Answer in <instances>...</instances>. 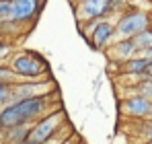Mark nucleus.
<instances>
[{"instance_id": "412c9836", "label": "nucleus", "mask_w": 152, "mask_h": 144, "mask_svg": "<svg viewBox=\"0 0 152 144\" xmlns=\"http://www.w3.org/2000/svg\"><path fill=\"white\" fill-rule=\"evenodd\" d=\"M134 144H148V142H140V140H136V142H134Z\"/></svg>"}, {"instance_id": "a211bd4d", "label": "nucleus", "mask_w": 152, "mask_h": 144, "mask_svg": "<svg viewBox=\"0 0 152 144\" xmlns=\"http://www.w3.org/2000/svg\"><path fill=\"white\" fill-rule=\"evenodd\" d=\"M10 12V0H0V21H8Z\"/></svg>"}, {"instance_id": "f8f14e48", "label": "nucleus", "mask_w": 152, "mask_h": 144, "mask_svg": "<svg viewBox=\"0 0 152 144\" xmlns=\"http://www.w3.org/2000/svg\"><path fill=\"white\" fill-rule=\"evenodd\" d=\"M21 78L15 74L8 62H0V84H17Z\"/></svg>"}, {"instance_id": "f3484780", "label": "nucleus", "mask_w": 152, "mask_h": 144, "mask_svg": "<svg viewBox=\"0 0 152 144\" xmlns=\"http://www.w3.org/2000/svg\"><path fill=\"white\" fill-rule=\"evenodd\" d=\"M10 56H12V41L0 39V62H8Z\"/></svg>"}, {"instance_id": "1a4fd4ad", "label": "nucleus", "mask_w": 152, "mask_h": 144, "mask_svg": "<svg viewBox=\"0 0 152 144\" xmlns=\"http://www.w3.org/2000/svg\"><path fill=\"white\" fill-rule=\"evenodd\" d=\"M138 54H140V49L136 46L134 37H117L109 48L105 49V56H107L111 68H119V64L132 60V58L138 56Z\"/></svg>"}, {"instance_id": "20e7f679", "label": "nucleus", "mask_w": 152, "mask_h": 144, "mask_svg": "<svg viewBox=\"0 0 152 144\" xmlns=\"http://www.w3.org/2000/svg\"><path fill=\"white\" fill-rule=\"evenodd\" d=\"M66 121L68 120H66L64 107L51 109L50 113H45L43 118H39L35 123H31L29 136H27V144H48Z\"/></svg>"}, {"instance_id": "4be33fe9", "label": "nucleus", "mask_w": 152, "mask_h": 144, "mask_svg": "<svg viewBox=\"0 0 152 144\" xmlns=\"http://www.w3.org/2000/svg\"><path fill=\"white\" fill-rule=\"evenodd\" d=\"M148 120H152V111H150V118H148Z\"/></svg>"}, {"instance_id": "6e6552de", "label": "nucleus", "mask_w": 152, "mask_h": 144, "mask_svg": "<svg viewBox=\"0 0 152 144\" xmlns=\"http://www.w3.org/2000/svg\"><path fill=\"white\" fill-rule=\"evenodd\" d=\"M152 111V101L148 97L140 95V93H132L121 99L119 105V113L129 121H144L150 118Z\"/></svg>"}, {"instance_id": "f257e3e1", "label": "nucleus", "mask_w": 152, "mask_h": 144, "mask_svg": "<svg viewBox=\"0 0 152 144\" xmlns=\"http://www.w3.org/2000/svg\"><path fill=\"white\" fill-rule=\"evenodd\" d=\"M56 107H62L60 91L50 93V95H37L10 101L8 105L0 107V130L15 128V126H31Z\"/></svg>"}, {"instance_id": "9d476101", "label": "nucleus", "mask_w": 152, "mask_h": 144, "mask_svg": "<svg viewBox=\"0 0 152 144\" xmlns=\"http://www.w3.org/2000/svg\"><path fill=\"white\" fill-rule=\"evenodd\" d=\"M148 66H150V60L144 58L142 54H138V56H134L132 60L119 64L117 74H121V76H138V78H144L146 72H148Z\"/></svg>"}, {"instance_id": "ddd939ff", "label": "nucleus", "mask_w": 152, "mask_h": 144, "mask_svg": "<svg viewBox=\"0 0 152 144\" xmlns=\"http://www.w3.org/2000/svg\"><path fill=\"white\" fill-rule=\"evenodd\" d=\"M134 41H136V46H138L140 51L152 48V27L144 29V31H140L138 35H134Z\"/></svg>"}, {"instance_id": "7ed1b4c3", "label": "nucleus", "mask_w": 152, "mask_h": 144, "mask_svg": "<svg viewBox=\"0 0 152 144\" xmlns=\"http://www.w3.org/2000/svg\"><path fill=\"white\" fill-rule=\"evenodd\" d=\"M127 6V0H80L72 4L76 23L84 21H101V19H117Z\"/></svg>"}, {"instance_id": "f03ea898", "label": "nucleus", "mask_w": 152, "mask_h": 144, "mask_svg": "<svg viewBox=\"0 0 152 144\" xmlns=\"http://www.w3.org/2000/svg\"><path fill=\"white\" fill-rule=\"evenodd\" d=\"M10 68L21 80L50 78V62L35 49H17L8 58Z\"/></svg>"}, {"instance_id": "0eeeda50", "label": "nucleus", "mask_w": 152, "mask_h": 144, "mask_svg": "<svg viewBox=\"0 0 152 144\" xmlns=\"http://www.w3.org/2000/svg\"><path fill=\"white\" fill-rule=\"evenodd\" d=\"M91 49L95 51H105L115 39H117V29H115V19H101L97 21L91 33L84 37Z\"/></svg>"}, {"instance_id": "39448f33", "label": "nucleus", "mask_w": 152, "mask_h": 144, "mask_svg": "<svg viewBox=\"0 0 152 144\" xmlns=\"http://www.w3.org/2000/svg\"><path fill=\"white\" fill-rule=\"evenodd\" d=\"M148 27H152V12L140 6H127L115 19L117 37H134Z\"/></svg>"}, {"instance_id": "4468645a", "label": "nucleus", "mask_w": 152, "mask_h": 144, "mask_svg": "<svg viewBox=\"0 0 152 144\" xmlns=\"http://www.w3.org/2000/svg\"><path fill=\"white\" fill-rule=\"evenodd\" d=\"M138 123V140L140 142H152V120H144V121H136Z\"/></svg>"}, {"instance_id": "9b49d317", "label": "nucleus", "mask_w": 152, "mask_h": 144, "mask_svg": "<svg viewBox=\"0 0 152 144\" xmlns=\"http://www.w3.org/2000/svg\"><path fill=\"white\" fill-rule=\"evenodd\" d=\"M29 128L31 126H15V128L0 130V140L2 144H27Z\"/></svg>"}, {"instance_id": "dca6fc26", "label": "nucleus", "mask_w": 152, "mask_h": 144, "mask_svg": "<svg viewBox=\"0 0 152 144\" xmlns=\"http://www.w3.org/2000/svg\"><path fill=\"white\" fill-rule=\"evenodd\" d=\"M12 101V84H0V107Z\"/></svg>"}, {"instance_id": "aec40b11", "label": "nucleus", "mask_w": 152, "mask_h": 144, "mask_svg": "<svg viewBox=\"0 0 152 144\" xmlns=\"http://www.w3.org/2000/svg\"><path fill=\"white\" fill-rule=\"evenodd\" d=\"M68 2H70V4H76V2H80V0H68Z\"/></svg>"}, {"instance_id": "2eb2a0df", "label": "nucleus", "mask_w": 152, "mask_h": 144, "mask_svg": "<svg viewBox=\"0 0 152 144\" xmlns=\"http://www.w3.org/2000/svg\"><path fill=\"white\" fill-rule=\"evenodd\" d=\"M136 93H140V95L148 97L152 101V76H146V78H142L138 84H136Z\"/></svg>"}, {"instance_id": "423d86ee", "label": "nucleus", "mask_w": 152, "mask_h": 144, "mask_svg": "<svg viewBox=\"0 0 152 144\" xmlns=\"http://www.w3.org/2000/svg\"><path fill=\"white\" fill-rule=\"evenodd\" d=\"M43 4H45V0H10L8 21L19 23L27 31H31V27L37 23V19L43 10Z\"/></svg>"}, {"instance_id": "6ab92c4d", "label": "nucleus", "mask_w": 152, "mask_h": 144, "mask_svg": "<svg viewBox=\"0 0 152 144\" xmlns=\"http://www.w3.org/2000/svg\"><path fill=\"white\" fill-rule=\"evenodd\" d=\"M144 58H148V60H152V48H148V49H144V51H140Z\"/></svg>"}]
</instances>
